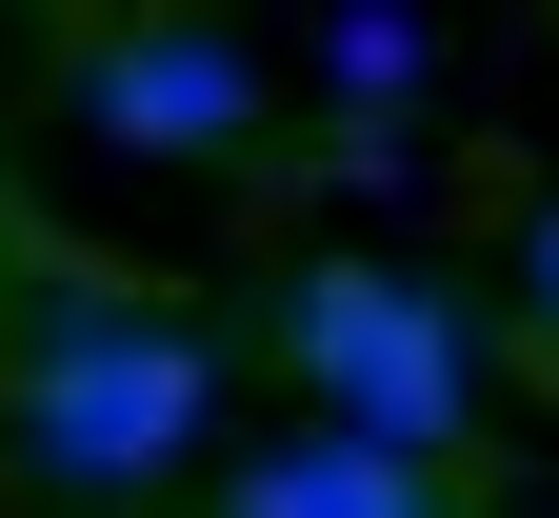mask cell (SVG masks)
Segmentation results:
<instances>
[{
    "mask_svg": "<svg viewBox=\"0 0 559 518\" xmlns=\"http://www.w3.org/2000/svg\"><path fill=\"white\" fill-rule=\"evenodd\" d=\"M280 359H300L320 419L380 438V459H460L479 438V320L419 260H300L280 279Z\"/></svg>",
    "mask_w": 559,
    "mask_h": 518,
    "instance_id": "obj_1",
    "label": "cell"
},
{
    "mask_svg": "<svg viewBox=\"0 0 559 518\" xmlns=\"http://www.w3.org/2000/svg\"><path fill=\"white\" fill-rule=\"evenodd\" d=\"M200 419H221V359H200L180 320H40L21 339V459L60 498H100V518L160 498Z\"/></svg>",
    "mask_w": 559,
    "mask_h": 518,
    "instance_id": "obj_2",
    "label": "cell"
},
{
    "mask_svg": "<svg viewBox=\"0 0 559 518\" xmlns=\"http://www.w3.org/2000/svg\"><path fill=\"white\" fill-rule=\"evenodd\" d=\"M81 120L120 140V160H221V140H260V60L221 21H120L81 60Z\"/></svg>",
    "mask_w": 559,
    "mask_h": 518,
    "instance_id": "obj_3",
    "label": "cell"
},
{
    "mask_svg": "<svg viewBox=\"0 0 559 518\" xmlns=\"http://www.w3.org/2000/svg\"><path fill=\"white\" fill-rule=\"evenodd\" d=\"M419 479H440V459H380V438L320 419V438H260V459L221 479V518H400Z\"/></svg>",
    "mask_w": 559,
    "mask_h": 518,
    "instance_id": "obj_4",
    "label": "cell"
},
{
    "mask_svg": "<svg viewBox=\"0 0 559 518\" xmlns=\"http://www.w3.org/2000/svg\"><path fill=\"white\" fill-rule=\"evenodd\" d=\"M340 81H360V100H400V81H419V21H400V0H360V21H340Z\"/></svg>",
    "mask_w": 559,
    "mask_h": 518,
    "instance_id": "obj_5",
    "label": "cell"
},
{
    "mask_svg": "<svg viewBox=\"0 0 559 518\" xmlns=\"http://www.w3.org/2000/svg\"><path fill=\"white\" fill-rule=\"evenodd\" d=\"M520 339H539V380H559V200L520 219Z\"/></svg>",
    "mask_w": 559,
    "mask_h": 518,
    "instance_id": "obj_6",
    "label": "cell"
},
{
    "mask_svg": "<svg viewBox=\"0 0 559 518\" xmlns=\"http://www.w3.org/2000/svg\"><path fill=\"white\" fill-rule=\"evenodd\" d=\"M400 518H460V498H440V479H419V498H400Z\"/></svg>",
    "mask_w": 559,
    "mask_h": 518,
    "instance_id": "obj_7",
    "label": "cell"
}]
</instances>
